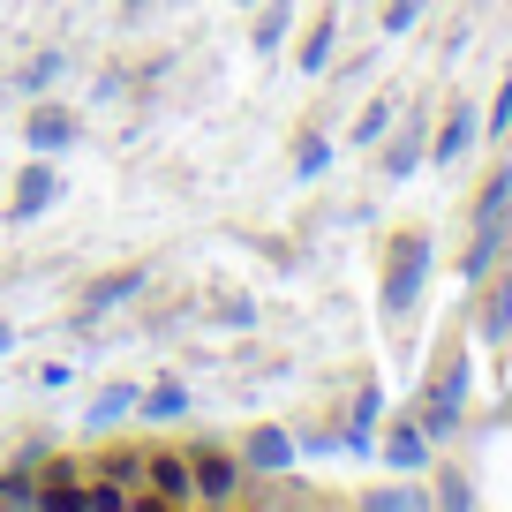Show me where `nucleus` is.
<instances>
[{"instance_id":"9b49d317","label":"nucleus","mask_w":512,"mask_h":512,"mask_svg":"<svg viewBox=\"0 0 512 512\" xmlns=\"http://www.w3.org/2000/svg\"><path fill=\"white\" fill-rule=\"evenodd\" d=\"M332 53H339V16H332V0H324L317 23H309L302 46H294V61H302V76H332Z\"/></svg>"},{"instance_id":"7ed1b4c3","label":"nucleus","mask_w":512,"mask_h":512,"mask_svg":"<svg viewBox=\"0 0 512 512\" xmlns=\"http://www.w3.org/2000/svg\"><path fill=\"white\" fill-rule=\"evenodd\" d=\"M61 189H68V174L46 159V151H31V166H16V189H8V226L46 219V211L61 204Z\"/></svg>"},{"instance_id":"bb28decb","label":"nucleus","mask_w":512,"mask_h":512,"mask_svg":"<svg viewBox=\"0 0 512 512\" xmlns=\"http://www.w3.org/2000/svg\"><path fill=\"white\" fill-rule=\"evenodd\" d=\"M482 121H490V136H505V128H512V76H505V91L490 98V113H482Z\"/></svg>"},{"instance_id":"f3484780","label":"nucleus","mask_w":512,"mask_h":512,"mask_svg":"<svg viewBox=\"0 0 512 512\" xmlns=\"http://www.w3.org/2000/svg\"><path fill=\"white\" fill-rule=\"evenodd\" d=\"M136 415H144V422H181V415H189V384H181V377H159L144 400H136Z\"/></svg>"},{"instance_id":"6e6552de","label":"nucleus","mask_w":512,"mask_h":512,"mask_svg":"<svg viewBox=\"0 0 512 512\" xmlns=\"http://www.w3.org/2000/svg\"><path fill=\"white\" fill-rule=\"evenodd\" d=\"M23 144L46 151V159H61V151H76V144H83V121H76L68 106H53V98H46V106L23 113Z\"/></svg>"},{"instance_id":"2eb2a0df","label":"nucleus","mask_w":512,"mask_h":512,"mask_svg":"<svg viewBox=\"0 0 512 512\" xmlns=\"http://www.w3.org/2000/svg\"><path fill=\"white\" fill-rule=\"evenodd\" d=\"M294 31V0H256V23H249V46L256 53H279Z\"/></svg>"},{"instance_id":"9d476101","label":"nucleus","mask_w":512,"mask_h":512,"mask_svg":"<svg viewBox=\"0 0 512 512\" xmlns=\"http://www.w3.org/2000/svg\"><path fill=\"white\" fill-rule=\"evenodd\" d=\"M377 452H384L392 467H400V475H422V467H430V430H422L415 415H400L392 430L377 437Z\"/></svg>"},{"instance_id":"4468645a","label":"nucleus","mask_w":512,"mask_h":512,"mask_svg":"<svg viewBox=\"0 0 512 512\" xmlns=\"http://www.w3.org/2000/svg\"><path fill=\"white\" fill-rule=\"evenodd\" d=\"M377 415H384V392H377V384H362V392H354L347 430H339V452H369V437H377Z\"/></svg>"},{"instance_id":"a211bd4d","label":"nucleus","mask_w":512,"mask_h":512,"mask_svg":"<svg viewBox=\"0 0 512 512\" xmlns=\"http://www.w3.org/2000/svg\"><path fill=\"white\" fill-rule=\"evenodd\" d=\"M136 505V490H121V482H76L68 490V512H128Z\"/></svg>"},{"instance_id":"b1692460","label":"nucleus","mask_w":512,"mask_h":512,"mask_svg":"<svg viewBox=\"0 0 512 512\" xmlns=\"http://www.w3.org/2000/svg\"><path fill=\"white\" fill-rule=\"evenodd\" d=\"M392 113H400V106H392V98H377V106H369L362 121H354V144L369 151V144H377V136H384V128H392Z\"/></svg>"},{"instance_id":"0eeeda50","label":"nucleus","mask_w":512,"mask_h":512,"mask_svg":"<svg viewBox=\"0 0 512 512\" xmlns=\"http://www.w3.org/2000/svg\"><path fill=\"white\" fill-rule=\"evenodd\" d=\"M422 159H430V121H407V128H384L377 136V166H384V181H415L422 174Z\"/></svg>"},{"instance_id":"6ab92c4d","label":"nucleus","mask_w":512,"mask_h":512,"mask_svg":"<svg viewBox=\"0 0 512 512\" xmlns=\"http://www.w3.org/2000/svg\"><path fill=\"white\" fill-rule=\"evenodd\" d=\"M324 166H332V136H317V128H302V136H294V174H302V181H317Z\"/></svg>"},{"instance_id":"ddd939ff","label":"nucleus","mask_w":512,"mask_h":512,"mask_svg":"<svg viewBox=\"0 0 512 512\" xmlns=\"http://www.w3.org/2000/svg\"><path fill=\"white\" fill-rule=\"evenodd\" d=\"M136 294H144V272H106V279H91V294H83V324L106 317V309H121V302H136Z\"/></svg>"},{"instance_id":"393cba45","label":"nucleus","mask_w":512,"mask_h":512,"mask_svg":"<svg viewBox=\"0 0 512 512\" xmlns=\"http://www.w3.org/2000/svg\"><path fill=\"white\" fill-rule=\"evenodd\" d=\"M53 76H61V53H31V61L16 68V83H23V91H46Z\"/></svg>"},{"instance_id":"5701e85b","label":"nucleus","mask_w":512,"mask_h":512,"mask_svg":"<svg viewBox=\"0 0 512 512\" xmlns=\"http://www.w3.org/2000/svg\"><path fill=\"white\" fill-rule=\"evenodd\" d=\"M430 497H437V505H475V482H467L460 467H437V490Z\"/></svg>"},{"instance_id":"c756f323","label":"nucleus","mask_w":512,"mask_h":512,"mask_svg":"<svg viewBox=\"0 0 512 512\" xmlns=\"http://www.w3.org/2000/svg\"><path fill=\"white\" fill-rule=\"evenodd\" d=\"M234 8H256V0H234Z\"/></svg>"},{"instance_id":"423d86ee","label":"nucleus","mask_w":512,"mask_h":512,"mask_svg":"<svg viewBox=\"0 0 512 512\" xmlns=\"http://www.w3.org/2000/svg\"><path fill=\"white\" fill-rule=\"evenodd\" d=\"M475 136H482V113L467 106V98H452L445 113H437V136H430V166L437 174H452V166L475 151Z\"/></svg>"},{"instance_id":"f257e3e1","label":"nucleus","mask_w":512,"mask_h":512,"mask_svg":"<svg viewBox=\"0 0 512 512\" xmlns=\"http://www.w3.org/2000/svg\"><path fill=\"white\" fill-rule=\"evenodd\" d=\"M422 294H430V234H422V226H407V234L384 241V279H377L384 324H407Z\"/></svg>"},{"instance_id":"c85d7f7f","label":"nucleus","mask_w":512,"mask_h":512,"mask_svg":"<svg viewBox=\"0 0 512 512\" xmlns=\"http://www.w3.org/2000/svg\"><path fill=\"white\" fill-rule=\"evenodd\" d=\"M8 347H16V324H8V317H0V354H8Z\"/></svg>"},{"instance_id":"7c9ffc66","label":"nucleus","mask_w":512,"mask_h":512,"mask_svg":"<svg viewBox=\"0 0 512 512\" xmlns=\"http://www.w3.org/2000/svg\"><path fill=\"white\" fill-rule=\"evenodd\" d=\"M505 144H512V128H505Z\"/></svg>"},{"instance_id":"4be33fe9","label":"nucleus","mask_w":512,"mask_h":512,"mask_svg":"<svg viewBox=\"0 0 512 512\" xmlns=\"http://www.w3.org/2000/svg\"><path fill=\"white\" fill-rule=\"evenodd\" d=\"M0 505H38V475L31 467H8V475H0Z\"/></svg>"},{"instance_id":"1a4fd4ad","label":"nucleus","mask_w":512,"mask_h":512,"mask_svg":"<svg viewBox=\"0 0 512 512\" xmlns=\"http://www.w3.org/2000/svg\"><path fill=\"white\" fill-rule=\"evenodd\" d=\"M294 460H302V445H294L279 422H256L249 445H241V467H249V475H287Z\"/></svg>"},{"instance_id":"cd10ccee","label":"nucleus","mask_w":512,"mask_h":512,"mask_svg":"<svg viewBox=\"0 0 512 512\" xmlns=\"http://www.w3.org/2000/svg\"><path fill=\"white\" fill-rule=\"evenodd\" d=\"M144 8H151V0H121V16H128V23H136V16H144Z\"/></svg>"},{"instance_id":"412c9836","label":"nucleus","mask_w":512,"mask_h":512,"mask_svg":"<svg viewBox=\"0 0 512 512\" xmlns=\"http://www.w3.org/2000/svg\"><path fill=\"white\" fill-rule=\"evenodd\" d=\"M422 8H430V0H384V38H407L422 23Z\"/></svg>"},{"instance_id":"39448f33","label":"nucleus","mask_w":512,"mask_h":512,"mask_svg":"<svg viewBox=\"0 0 512 512\" xmlns=\"http://www.w3.org/2000/svg\"><path fill=\"white\" fill-rule=\"evenodd\" d=\"M189 452H144V482H136V505H189Z\"/></svg>"},{"instance_id":"a878e982","label":"nucleus","mask_w":512,"mask_h":512,"mask_svg":"<svg viewBox=\"0 0 512 512\" xmlns=\"http://www.w3.org/2000/svg\"><path fill=\"white\" fill-rule=\"evenodd\" d=\"M430 505V490H369V512H415Z\"/></svg>"},{"instance_id":"f8f14e48","label":"nucleus","mask_w":512,"mask_h":512,"mask_svg":"<svg viewBox=\"0 0 512 512\" xmlns=\"http://www.w3.org/2000/svg\"><path fill=\"white\" fill-rule=\"evenodd\" d=\"M475 324H482V339H490V347H505V339H512V264L497 272V287L475 302Z\"/></svg>"},{"instance_id":"dca6fc26","label":"nucleus","mask_w":512,"mask_h":512,"mask_svg":"<svg viewBox=\"0 0 512 512\" xmlns=\"http://www.w3.org/2000/svg\"><path fill=\"white\" fill-rule=\"evenodd\" d=\"M136 400H144V384H128V377H113L106 392H98V400H91V422H98V430H121V422L136 415Z\"/></svg>"},{"instance_id":"f03ea898","label":"nucleus","mask_w":512,"mask_h":512,"mask_svg":"<svg viewBox=\"0 0 512 512\" xmlns=\"http://www.w3.org/2000/svg\"><path fill=\"white\" fill-rule=\"evenodd\" d=\"M415 422L430 430V445L437 437H452L467 422V347L452 339L445 354H437V369L422 377V392H415Z\"/></svg>"},{"instance_id":"aec40b11","label":"nucleus","mask_w":512,"mask_h":512,"mask_svg":"<svg viewBox=\"0 0 512 512\" xmlns=\"http://www.w3.org/2000/svg\"><path fill=\"white\" fill-rule=\"evenodd\" d=\"M98 475L121 482V490H136V482H144V452H106V460H98Z\"/></svg>"},{"instance_id":"20e7f679","label":"nucleus","mask_w":512,"mask_h":512,"mask_svg":"<svg viewBox=\"0 0 512 512\" xmlns=\"http://www.w3.org/2000/svg\"><path fill=\"white\" fill-rule=\"evenodd\" d=\"M241 452H219V445H189V482H196V505H234L241 497Z\"/></svg>"}]
</instances>
